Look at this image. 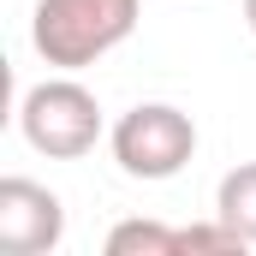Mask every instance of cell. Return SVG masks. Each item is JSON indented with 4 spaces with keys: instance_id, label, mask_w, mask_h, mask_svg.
I'll return each instance as SVG.
<instances>
[{
    "instance_id": "1",
    "label": "cell",
    "mask_w": 256,
    "mask_h": 256,
    "mask_svg": "<svg viewBox=\"0 0 256 256\" xmlns=\"http://www.w3.org/2000/svg\"><path fill=\"white\" fill-rule=\"evenodd\" d=\"M137 0H36L30 42L54 72H84L137 30Z\"/></svg>"
},
{
    "instance_id": "2",
    "label": "cell",
    "mask_w": 256,
    "mask_h": 256,
    "mask_svg": "<svg viewBox=\"0 0 256 256\" xmlns=\"http://www.w3.org/2000/svg\"><path fill=\"white\" fill-rule=\"evenodd\" d=\"M18 131H24V143L36 149V155H48V161H78V155H90L96 143H102V102H96V90H84L72 72L66 78H42V84H30L24 90V102H18Z\"/></svg>"
},
{
    "instance_id": "3",
    "label": "cell",
    "mask_w": 256,
    "mask_h": 256,
    "mask_svg": "<svg viewBox=\"0 0 256 256\" xmlns=\"http://www.w3.org/2000/svg\"><path fill=\"white\" fill-rule=\"evenodd\" d=\"M108 149H114V161H120L126 179L161 185V179H173V173L191 167V155H196V126H191V114L173 108V102H137L131 114L114 120Z\"/></svg>"
},
{
    "instance_id": "4",
    "label": "cell",
    "mask_w": 256,
    "mask_h": 256,
    "mask_svg": "<svg viewBox=\"0 0 256 256\" xmlns=\"http://www.w3.org/2000/svg\"><path fill=\"white\" fill-rule=\"evenodd\" d=\"M66 244V208L36 179H0V250L6 256H54Z\"/></svg>"
},
{
    "instance_id": "5",
    "label": "cell",
    "mask_w": 256,
    "mask_h": 256,
    "mask_svg": "<svg viewBox=\"0 0 256 256\" xmlns=\"http://www.w3.org/2000/svg\"><path fill=\"white\" fill-rule=\"evenodd\" d=\"M214 214H220V220L256 250V161H238V167L220 179V191H214Z\"/></svg>"
},
{
    "instance_id": "6",
    "label": "cell",
    "mask_w": 256,
    "mask_h": 256,
    "mask_svg": "<svg viewBox=\"0 0 256 256\" xmlns=\"http://www.w3.org/2000/svg\"><path fill=\"white\" fill-rule=\"evenodd\" d=\"M108 256H179V232L161 220H120L108 232Z\"/></svg>"
},
{
    "instance_id": "7",
    "label": "cell",
    "mask_w": 256,
    "mask_h": 256,
    "mask_svg": "<svg viewBox=\"0 0 256 256\" xmlns=\"http://www.w3.org/2000/svg\"><path fill=\"white\" fill-rule=\"evenodd\" d=\"M185 250H191V256H244L250 244L214 214V220H202V226H179V256H185Z\"/></svg>"
},
{
    "instance_id": "8",
    "label": "cell",
    "mask_w": 256,
    "mask_h": 256,
    "mask_svg": "<svg viewBox=\"0 0 256 256\" xmlns=\"http://www.w3.org/2000/svg\"><path fill=\"white\" fill-rule=\"evenodd\" d=\"M244 24H250V36H256V0H244Z\"/></svg>"
}]
</instances>
